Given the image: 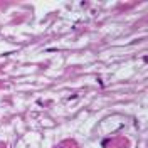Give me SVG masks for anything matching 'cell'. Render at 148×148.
<instances>
[{
	"label": "cell",
	"instance_id": "6da1fadb",
	"mask_svg": "<svg viewBox=\"0 0 148 148\" xmlns=\"http://www.w3.org/2000/svg\"><path fill=\"white\" fill-rule=\"evenodd\" d=\"M56 148H77V145H76V141H73V140H66L62 143H59Z\"/></svg>",
	"mask_w": 148,
	"mask_h": 148
}]
</instances>
